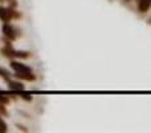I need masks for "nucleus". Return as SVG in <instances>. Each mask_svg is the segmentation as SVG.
I'll list each match as a JSON object with an SVG mask.
<instances>
[{"label": "nucleus", "instance_id": "nucleus-1", "mask_svg": "<svg viewBox=\"0 0 151 133\" xmlns=\"http://www.w3.org/2000/svg\"><path fill=\"white\" fill-rule=\"evenodd\" d=\"M1 32H3V36H5L7 39L12 40V41L17 39V36H19V35L16 33V28L9 23H3Z\"/></svg>", "mask_w": 151, "mask_h": 133}, {"label": "nucleus", "instance_id": "nucleus-2", "mask_svg": "<svg viewBox=\"0 0 151 133\" xmlns=\"http://www.w3.org/2000/svg\"><path fill=\"white\" fill-rule=\"evenodd\" d=\"M9 67H11V69L13 70L15 73H24V72H33L32 70V68L29 67V65H27V64H23V63H20V61H17V60H11V63H9Z\"/></svg>", "mask_w": 151, "mask_h": 133}, {"label": "nucleus", "instance_id": "nucleus-3", "mask_svg": "<svg viewBox=\"0 0 151 133\" xmlns=\"http://www.w3.org/2000/svg\"><path fill=\"white\" fill-rule=\"evenodd\" d=\"M0 20L3 23H9L12 20V8L0 5Z\"/></svg>", "mask_w": 151, "mask_h": 133}, {"label": "nucleus", "instance_id": "nucleus-4", "mask_svg": "<svg viewBox=\"0 0 151 133\" xmlns=\"http://www.w3.org/2000/svg\"><path fill=\"white\" fill-rule=\"evenodd\" d=\"M16 78L20 80H25V81H35L36 80V75L33 72H24V73H15Z\"/></svg>", "mask_w": 151, "mask_h": 133}, {"label": "nucleus", "instance_id": "nucleus-5", "mask_svg": "<svg viewBox=\"0 0 151 133\" xmlns=\"http://www.w3.org/2000/svg\"><path fill=\"white\" fill-rule=\"evenodd\" d=\"M8 86H9L11 91L13 92H19V91H23L24 89V85L23 83H20V81H16V80H8Z\"/></svg>", "mask_w": 151, "mask_h": 133}, {"label": "nucleus", "instance_id": "nucleus-6", "mask_svg": "<svg viewBox=\"0 0 151 133\" xmlns=\"http://www.w3.org/2000/svg\"><path fill=\"white\" fill-rule=\"evenodd\" d=\"M151 7V0H138V11L146 13Z\"/></svg>", "mask_w": 151, "mask_h": 133}, {"label": "nucleus", "instance_id": "nucleus-7", "mask_svg": "<svg viewBox=\"0 0 151 133\" xmlns=\"http://www.w3.org/2000/svg\"><path fill=\"white\" fill-rule=\"evenodd\" d=\"M13 52H15V49H13L12 47H5V45L0 49L1 56H4V57H7V59H13Z\"/></svg>", "mask_w": 151, "mask_h": 133}, {"label": "nucleus", "instance_id": "nucleus-8", "mask_svg": "<svg viewBox=\"0 0 151 133\" xmlns=\"http://www.w3.org/2000/svg\"><path fill=\"white\" fill-rule=\"evenodd\" d=\"M13 93H15L16 96H20L24 101H32V94L29 93V92H25L24 89H23V91H19V92H13Z\"/></svg>", "mask_w": 151, "mask_h": 133}, {"label": "nucleus", "instance_id": "nucleus-9", "mask_svg": "<svg viewBox=\"0 0 151 133\" xmlns=\"http://www.w3.org/2000/svg\"><path fill=\"white\" fill-rule=\"evenodd\" d=\"M31 53L28 51H15L13 52V59H28Z\"/></svg>", "mask_w": 151, "mask_h": 133}, {"label": "nucleus", "instance_id": "nucleus-10", "mask_svg": "<svg viewBox=\"0 0 151 133\" xmlns=\"http://www.w3.org/2000/svg\"><path fill=\"white\" fill-rule=\"evenodd\" d=\"M11 73H9V70H7L5 68H3V67H0V77L1 78H4L5 81H8V80H11Z\"/></svg>", "mask_w": 151, "mask_h": 133}, {"label": "nucleus", "instance_id": "nucleus-11", "mask_svg": "<svg viewBox=\"0 0 151 133\" xmlns=\"http://www.w3.org/2000/svg\"><path fill=\"white\" fill-rule=\"evenodd\" d=\"M9 97L7 96V94H4V93H0V104H4V105H8L9 104Z\"/></svg>", "mask_w": 151, "mask_h": 133}, {"label": "nucleus", "instance_id": "nucleus-12", "mask_svg": "<svg viewBox=\"0 0 151 133\" xmlns=\"http://www.w3.org/2000/svg\"><path fill=\"white\" fill-rule=\"evenodd\" d=\"M8 132V125L5 124V121L0 117V133H5Z\"/></svg>", "mask_w": 151, "mask_h": 133}, {"label": "nucleus", "instance_id": "nucleus-13", "mask_svg": "<svg viewBox=\"0 0 151 133\" xmlns=\"http://www.w3.org/2000/svg\"><path fill=\"white\" fill-rule=\"evenodd\" d=\"M0 115H1V116H8V115H9L4 104H0Z\"/></svg>", "mask_w": 151, "mask_h": 133}, {"label": "nucleus", "instance_id": "nucleus-14", "mask_svg": "<svg viewBox=\"0 0 151 133\" xmlns=\"http://www.w3.org/2000/svg\"><path fill=\"white\" fill-rule=\"evenodd\" d=\"M3 43H4V45L5 47H12V40H9V39H7V37H3Z\"/></svg>", "mask_w": 151, "mask_h": 133}, {"label": "nucleus", "instance_id": "nucleus-15", "mask_svg": "<svg viewBox=\"0 0 151 133\" xmlns=\"http://www.w3.org/2000/svg\"><path fill=\"white\" fill-rule=\"evenodd\" d=\"M15 17V19H20L21 17V15L17 12V11H15V8H12V19Z\"/></svg>", "mask_w": 151, "mask_h": 133}, {"label": "nucleus", "instance_id": "nucleus-16", "mask_svg": "<svg viewBox=\"0 0 151 133\" xmlns=\"http://www.w3.org/2000/svg\"><path fill=\"white\" fill-rule=\"evenodd\" d=\"M8 3H9V7L11 8H16L17 7V1H16V0H7Z\"/></svg>", "mask_w": 151, "mask_h": 133}, {"label": "nucleus", "instance_id": "nucleus-17", "mask_svg": "<svg viewBox=\"0 0 151 133\" xmlns=\"http://www.w3.org/2000/svg\"><path fill=\"white\" fill-rule=\"evenodd\" d=\"M16 126H17L20 131H23V132H28V128H25V126H21V125H16Z\"/></svg>", "mask_w": 151, "mask_h": 133}, {"label": "nucleus", "instance_id": "nucleus-18", "mask_svg": "<svg viewBox=\"0 0 151 133\" xmlns=\"http://www.w3.org/2000/svg\"><path fill=\"white\" fill-rule=\"evenodd\" d=\"M0 1H4V0H0Z\"/></svg>", "mask_w": 151, "mask_h": 133}]
</instances>
